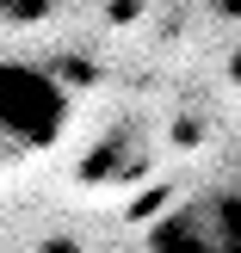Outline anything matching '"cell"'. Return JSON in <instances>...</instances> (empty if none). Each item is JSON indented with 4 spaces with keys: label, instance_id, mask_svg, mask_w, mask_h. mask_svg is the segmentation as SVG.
Returning <instances> with one entry per match:
<instances>
[{
    "label": "cell",
    "instance_id": "obj_3",
    "mask_svg": "<svg viewBox=\"0 0 241 253\" xmlns=\"http://www.w3.org/2000/svg\"><path fill=\"white\" fill-rule=\"evenodd\" d=\"M229 81L241 86V43H235V56H229Z\"/></svg>",
    "mask_w": 241,
    "mask_h": 253
},
{
    "label": "cell",
    "instance_id": "obj_1",
    "mask_svg": "<svg viewBox=\"0 0 241 253\" xmlns=\"http://www.w3.org/2000/svg\"><path fill=\"white\" fill-rule=\"evenodd\" d=\"M68 130V93L37 62H0V148H49Z\"/></svg>",
    "mask_w": 241,
    "mask_h": 253
},
{
    "label": "cell",
    "instance_id": "obj_2",
    "mask_svg": "<svg viewBox=\"0 0 241 253\" xmlns=\"http://www.w3.org/2000/svg\"><path fill=\"white\" fill-rule=\"evenodd\" d=\"M148 253H241V192H192L148 222Z\"/></svg>",
    "mask_w": 241,
    "mask_h": 253
}]
</instances>
